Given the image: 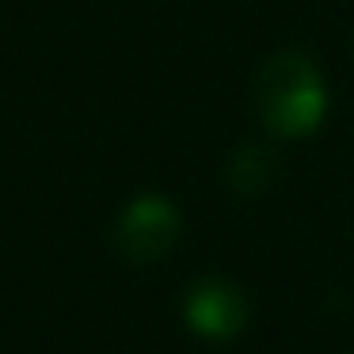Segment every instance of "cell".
<instances>
[{
	"label": "cell",
	"instance_id": "6da1fadb",
	"mask_svg": "<svg viewBox=\"0 0 354 354\" xmlns=\"http://www.w3.org/2000/svg\"><path fill=\"white\" fill-rule=\"evenodd\" d=\"M324 80L316 65L301 54H274L259 73L255 107L270 133L278 138H308L324 118Z\"/></svg>",
	"mask_w": 354,
	"mask_h": 354
},
{
	"label": "cell",
	"instance_id": "7a4b0ae2",
	"mask_svg": "<svg viewBox=\"0 0 354 354\" xmlns=\"http://www.w3.org/2000/svg\"><path fill=\"white\" fill-rule=\"evenodd\" d=\"M176 236H179V214L160 194H141L118 217V248L138 263L160 259L176 244Z\"/></svg>",
	"mask_w": 354,
	"mask_h": 354
},
{
	"label": "cell",
	"instance_id": "3957f363",
	"mask_svg": "<svg viewBox=\"0 0 354 354\" xmlns=\"http://www.w3.org/2000/svg\"><path fill=\"white\" fill-rule=\"evenodd\" d=\"M187 324L202 339H236L248 324V301L236 286L206 278L187 293Z\"/></svg>",
	"mask_w": 354,
	"mask_h": 354
}]
</instances>
